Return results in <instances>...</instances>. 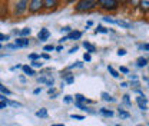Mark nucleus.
Masks as SVG:
<instances>
[{"instance_id": "nucleus-44", "label": "nucleus", "mask_w": 149, "mask_h": 126, "mask_svg": "<svg viewBox=\"0 0 149 126\" xmlns=\"http://www.w3.org/2000/svg\"><path fill=\"white\" fill-rule=\"evenodd\" d=\"M130 1H132L133 4H138V3H139V0H130Z\"/></svg>"}, {"instance_id": "nucleus-5", "label": "nucleus", "mask_w": 149, "mask_h": 126, "mask_svg": "<svg viewBox=\"0 0 149 126\" xmlns=\"http://www.w3.org/2000/svg\"><path fill=\"white\" fill-rule=\"evenodd\" d=\"M57 6H59V0H43V7L49 12L55 10Z\"/></svg>"}, {"instance_id": "nucleus-13", "label": "nucleus", "mask_w": 149, "mask_h": 126, "mask_svg": "<svg viewBox=\"0 0 149 126\" xmlns=\"http://www.w3.org/2000/svg\"><path fill=\"white\" fill-rule=\"evenodd\" d=\"M74 99H76V102H80V103H82V102H86V103H93L92 100L86 99V97H85V96H82V95H76V96H74Z\"/></svg>"}, {"instance_id": "nucleus-22", "label": "nucleus", "mask_w": 149, "mask_h": 126, "mask_svg": "<svg viewBox=\"0 0 149 126\" xmlns=\"http://www.w3.org/2000/svg\"><path fill=\"white\" fill-rule=\"evenodd\" d=\"M100 113L105 115V116H113V112H112V110H108V109H105V108L100 109Z\"/></svg>"}, {"instance_id": "nucleus-3", "label": "nucleus", "mask_w": 149, "mask_h": 126, "mask_svg": "<svg viewBox=\"0 0 149 126\" xmlns=\"http://www.w3.org/2000/svg\"><path fill=\"white\" fill-rule=\"evenodd\" d=\"M97 4L105 10H116L119 6L118 0H97Z\"/></svg>"}, {"instance_id": "nucleus-32", "label": "nucleus", "mask_w": 149, "mask_h": 126, "mask_svg": "<svg viewBox=\"0 0 149 126\" xmlns=\"http://www.w3.org/2000/svg\"><path fill=\"white\" fill-rule=\"evenodd\" d=\"M76 106H77V108L79 109H82V110H86V106H85V105H82V103H80V102H76Z\"/></svg>"}, {"instance_id": "nucleus-12", "label": "nucleus", "mask_w": 149, "mask_h": 126, "mask_svg": "<svg viewBox=\"0 0 149 126\" xmlns=\"http://www.w3.org/2000/svg\"><path fill=\"white\" fill-rule=\"evenodd\" d=\"M82 36V32H77V30H73V32H70L69 35H68V40L69 39H72V40H76V39H79V37Z\"/></svg>"}, {"instance_id": "nucleus-15", "label": "nucleus", "mask_w": 149, "mask_h": 126, "mask_svg": "<svg viewBox=\"0 0 149 126\" xmlns=\"http://www.w3.org/2000/svg\"><path fill=\"white\" fill-rule=\"evenodd\" d=\"M37 118H47V109H40L36 112Z\"/></svg>"}, {"instance_id": "nucleus-1", "label": "nucleus", "mask_w": 149, "mask_h": 126, "mask_svg": "<svg viewBox=\"0 0 149 126\" xmlns=\"http://www.w3.org/2000/svg\"><path fill=\"white\" fill-rule=\"evenodd\" d=\"M95 6H96V1L95 0H80L74 6V10L79 12V13L80 12H89V10H92Z\"/></svg>"}, {"instance_id": "nucleus-21", "label": "nucleus", "mask_w": 149, "mask_h": 126, "mask_svg": "<svg viewBox=\"0 0 149 126\" xmlns=\"http://www.w3.org/2000/svg\"><path fill=\"white\" fill-rule=\"evenodd\" d=\"M119 116H120V118H123V119H128L130 115L128 113V112H126V110H123V109H119Z\"/></svg>"}, {"instance_id": "nucleus-31", "label": "nucleus", "mask_w": 149, "mask_h": 126, "mask_svg": "<svg viewBox=\"0 0 149 126\" xmlns=\"http://www.w3.org/2000/svg\"><path fill=\"white\" fill-rule=\"evenodd\" d=\"M123 102H125L128 106H130V100H129V96H128V95H125V96H123Z\"/></svg>"}, {"instance_id": "nucleus-48", "label": "nucleus", "mask_w": 149, "mask_h": 126, "mask_svg": "<svg viewBox=\"0 0 149 126\" xmlns=\"http://www.w3.org/2000/svg\"><path fill=\"white\" fill-rule=\"evenodd\" d=\"M138 126H143V125H138Z\"/></svg>"}, {"instance_id": "nucleus-40", "label": "nucleus", "mask_w": 149, "mask_h": 126, "mask_svg": "<svg viewBox=\"0 0 149 126\" xmlns=\"http://www.w3.org/2000/svg\"><path fill=\"white\" fill-rule=\"evenodd\" d=\"M141 49H145V50H149V43H146V45H143V46H141Z\"/></svg>"}, {"instance_id": "nucleus-30", "label": "nucleus", "mask_w": 149, "mask_h": 126, "mask_svg": "<svg viewBox=\"0 0 149 126\" xmlns=\"http://www.w3.org/2000/svg\"><path fill=\"white\" fill-rule=\"evenodd\" d=\"M32 66H33V68H42V63L37 62V60H33V62H32Z\"/></svg>"}, {"instance_id": "nucleus-10", "label": "nucleus", "mask_w": 149, "mask_h": 126, "mask_svg": "<svg viewBox=\"0 0 149 126\" xmlns=\"http://www.w3.org/2000/svg\"><path fill=\"white\" fill-rule=\"evenodd\" d=\"M62 77H63V79L66 80V83H69V85L74 82V76L72 74V73H63L62 72Z\"/></svg>"}, {"instance_id": "nucleus-25", "label": "nucleus", "mask_w": 149, "mask_h": 126, "mask_svg": "<svg viewBox=\"0 0 149 126\" xmlns=\"http://www.w3.org/2000/svg\"><path fill=\"white\" fill-rule=\"evenodd\" d=\"M43 50H45V52H50V50H55V46H53V45H47V46H45V47H43Z\"/></svg>"}, {"instance_id": "nucleus-38", "label": "nucleus", "mask_w": 149, "mask_h": 126, "mask_svg": "<svg viewBox=\"0 0 149 126\" xmlns=\"http://www.w3.org/2000/svg\"><path fill=\"white\" fill-rule=\"evenodd\" d=\"M120 72L122 73H128L129 72V69H128V68H125V66H122V68H120Z\"/></svg>"}, {"instance_id": "nucleus-35", "label": "nucleus", "mask_w": 149, "mask_h": 126, "mask_svg": "<svg viewBox=\"0 0 149 126\" xmlns=\"http://www.w3.org/2000/svg\"><path fill=\"white\" fill-rule=\"evenodd\" d=\"M72 100H73V99H72V96H69V95H68V96H65V102H66V103H70Z\"/></svg>"}, {"instance_id": "nucleus-7", "label": "nucleus", "mask_w": 149, "mask_h": 126, "mask_svg": "<svg viewBox=\"0 0 149 126\" xmlns=\"http://www.w3.org/2000/svg\"><path fill=\"white\" fill-rule=\"evenodd\" d=\"M136 103L139 105V108L142 109V110H146L148 109V106H146V97L143 95H141V96L136 97Z\"/></svg>"}, {"instance_id": "nucleus-2", "label": "nucleus", "mask_w": 149, "mask_h": 126, "mask_svg": "<svg viewBox=\"0 0 149 126\" xmlns=\"http://www.w3.org/2000/svg\"><path fill=\"white\" fill-rule=\"evenodd\" d=\"M27 6H29V0H19L15 4V16H22L24 12H27Z\"/></svg>"}, {"instance_id": "nucleus-39", "label": "nucleus", "mask_w": 149, "mask_h": 126, "mask_svg": "<svg viewBox=\"0 0 149 126\" xmlns=\"http://www.w3.org/2000/svg\"><path fill=\"white\" fill-rule=\"evenodd\" d=\"M6 47H7V49H17V46H16V45H7Z\"/></svg>"}, {"instance_id": "nucleus-6", "label": "nucleus", "mask_w": 149, "mask_h": 126, "mask_svg": "<svg viewBox=\"0 0 149 126\" xmlns=\"http://www.w3.org/2000/svg\"><path fill=\"white\" fill-rule=\"evenodd\" d=\"M50 36V32L47 30V29H40V32L37 33V39L40 40V42H45V40H47Z\"/></svg>"}, {"instance_id": "nucleus-45", "label": "nucleus", "mask_w": 149, "mask_h": 126, "mask_svg": "<svg viewBox=\"0 0 149 126\" xmlns=\"http://www.w3.org/2000/svg\"><path fill=\"white\" fill-rule=\"evenodd\" d=\"M68 3H74V1H77V0H66Z\"/></svg>"}, {"instance_id": "nucleus-20", "label": "nucleus", "mask_w": 149, "mask_h": 126, "mask_svg": "<svg viewBox=\"0 0 149 126\" xmlns=\"http://www.w3.org/2000/svg\"><path fill=\"white\" fill-rule=\"evenodd\" d=\"M139 4H141V7H142V9L149 10V0H139Z\"/></svg>"}, {"instance_id": "nucleus-24", "label": "nucleus", "mask_w": 149, "mask_h": 126, "mask_svg": "<svg viewBox=\"0 0 149 126\" xmlns=\"http://www.w3.org/2000/svg\"><path fill=\"white\" fill-rule=\"evenodd\" d=\"M95 33H108V29H105L103 26H99V27L95 30Z\"/></svg>"}, {"instance_id": "nucleus-18", "label": "nucleus", "mask_w": 149, "mask_h": 126, "mask_svg": "<svg viewBox=\"0 0 149 126\" xmlns=\"http://www.w3.org/2000/svg\"><path fill=\"white\" fill-rule=\"evenodd\" d=\"M30 33H32V29H29V27H24V29H22V30L19 32L20 36H29Z\"/></svg>"}, {"instance_id": "nucleus-23", "label": "nucleus", "mask_w": 149, "mask_h": 126, "mask_svg": "<svg viewBox=\"0 0 149 126\" xmlns=\"http://www.w3.org/2000/svg\"><path fill=\"white\" fill-rule=\"evenodd\" d=\"M108 70H109V73H111L113 77H119V73L116 72V70H115V69H113L112 66H109V68H108Z\"/></svg>"}, {"instance_id": "nucleus-36", "label": "nucleus", "mask_w": 149, "mask_h": 126, "mask_svg": "<svg viewBox=\"0 0 149 126\" xmlns=\"http://www.w3.org/2000/svg\"><path fill=\"white\" fill-rule=\"evenodd\" d=\"M118 54H119V56H125V54H126V50H125V49H119V50H118Z\"/></svg>"}, {"instance_id": "nucleus-16", "label": "nucleus", "mask_w": 149, "mask_h": 126, "mask_svg": "<svg viewBox=\"0 0 149 126\" xmlns=\"http://www.w3.org/2000/svg\"><path fill=\"white\" fill-rule=\"evenodd\" d=\"M102 99L103 100H106V102H115V97H112L109 93H106V92H103L102 93Z\"/></svg>"}, {"instance_id": "nucleus-19", "label": "nucleus", "mask_w": 149, "mask_h": 126, "mask_svg": "<svg viewBox=\"0 0 149 126\" xmlns=\"http://www.w3.org/2000/svg\"><path fill=\"white\" fill-rule=\"evenodd\" d=\"M0 92H1V93H3L4 96H6V95H7V96H10V95H12V92H10L9 89H7L6 86H3L1 83H0Z\"/></svg>"}, {"instance_id": "nucleus-28", "label": "nucleus", "mask_w": 149, "mask_h": 126, "mask_svg": "<svg viewBox=\"0 0 149 126\" xmlns=\"http://www.w3.org/2000/svg\"><path fill=\"white\" fill-rule=\"evenodd\" d=\"M70 118H72V119H77V120H83V119H85L82 115H72Z\"/></svg>"}, {"instance_id": "nucleus-4", "label": "nucleus", "mask_w": 149, "mask_h": 126, "mask_svg": "<svg viewBox=\"0 0 149 126\" xmlns=\"http://www.w3.org/2000/svg\"><path fill=\"white\" fill-rule=\"evenodd\" d=\"M43 9V0H29V13H39Z\"/></svg>"}, {"instance_id": "nucleus-46", "label": "nucleus", "mask_w": 149, "mask_h": 126, "mask_svg": "<svg viewBox=\"0 0 149 126\" xmlns=\"http://www.w3.org/2000/svg\"><path fill=\"white\" fill-rule=\"evenodd\" d=\"M52 126H63L62 123H56V125H52Z\"/></svg>"}, {"instance_id": "nucleus-50", "label": "nucleus", "mask_w": 149, "mask_h": 126, "mask_svg": "<svg viewBox=\"0 0 149 126\" xmlns=\"http://www.w3.org/2000/svg\"><path fill=\"white\" fill-rule=\"evenodd\" d=\"M116 126H120V125H116Z\"/></svg>"}, {"instance_id": "nucleus-29", "label": "nucleus", "mask_w": 149, "mask_h": 126, "mask_svg": "<svg viewBox=\"0 0 149 126\" xmlns=\"http://www.w3.org/2000/svg\"><path fill=\"white\" fill-rule=\"evenodd\" d=\"M60 32H62V33H63V32H65V33H70L72 30H70V27H69V26H66V27H62V29H60Z\"/></svg>"}, {"instance_id": "nucleus-43", "label": "nucleus", "mask_w": 149, "mask_h": 126, "mask_svg": "<svg viewBox=\"0 0 149 126\" xmlns=\"http://www.w3.org/2000/svg\"><path fill=\"white\" fill-rule=\"evenodd\" d=\"M42 57H43V59H46V60H47V59H49V54L43 53V54H42Z\"/></svg>"}, {"instance_id": "nucleus-34", "label": "nucleus", "mask_w": 149, "mask_h": 126, "mask_svg": "<svg viewBox=\"0 0 149 126\" xmlns=\"http://www.w3.org/2000/svg\"><path fill=\"white\" fill-rule=\"evenodd\" d=\"M83 59H85L86 62H91V59H92V57H91V53H85V56H83Z\"/></svg>"}, {"instance_id": "nucleus-37", "label": "nucleus", "mask_w": 149, "mask_h": 126, "mask_svg": "<svg viewBox=\"0 0 149 126\" xmlns=\"http://www.w3.org/2000/svg\"><path fill=\"white\" fill-rule=\"evenodd\" d=\"M9 105H12V106H15V108H16V106H20V103H17V102H12V100H9Z\"/></svg>"}, {"instance_id": "nucleus-8", "label": "nucleus", "mask_w": 149, "mask_h": 126, "mask_svg": "<svg viewBox=\"0 0 149 126\" xmlns=\"http://www.w3.org/2000/svg\"><path fill=\"white\" fill-rule=\"evenodd\" d=\"M15 45L17 47H26V46H29V39H26V37H17L15 40Z\"/></svg>"}, {"instance_id": "nucleus-26", "label": "nucleus", "mask_w": 149, "mask_h": 126, "mask_svg": "<svg viewBox=\"0 0 149 126\" xmlns=\"http://www.w3.org/2000/svg\"><path fill=\"white\" fill-rule=\"evenodd\" d=\"M40 57V54H37V53H32V54H29V59L30 60H37Z\"/></svg>"}, {"instance_id": "nucleus-27", "label": "nucleus", "mask_w": 149, "mask_h": 126, "mask_svg": "<svg viewBox=\"0 0 149 126\" xmlns=\"http://www.w3.org/2000/svg\"><path fill=\"white\" fill-rule=\"evenodd\" d=\"M7 105H9V100H7V99H6V100H1V102H0V109H4Z\"/></svg>"}, {"instance_id": "nucleus-11", "label": "nucleus", "mask_w": 149, "mask_h": 126, "mask_svg": "<svg viewBox=\"0 0 149 126\" xmlns=\"http://www.w3.org/2000/svg\"><path fill=\"white\" fill-rule=\"evenodd\" d=\"M22 69H23L24 74H27V76H35V74H36V73H35V70H33V68H30V66H27V65L22 66Z\"/></svg>"}, {"instance_id": "nucleus-14", "label": "nucleus", "mask_w": 149, "mask_h": 126, "mask_svg": "<svg viewBox=\"0 0 149 126\" xmlns=\"http://www.w3.org/2000/svg\"><path fill=\"white\" fill-rule=\"evenodd\" d=\"M83 46H85V49L89 52V53H93V52H96V47L93 46V45H91V43H88V42H85L83 43Z\"/></svg>"}, {"instance_id": "nucleus-47", "label": "nucleus", "mask_w": 149, "mask_h": 126, "mask_svg": "<svg viewBox=\"0 0 149 126\" xmlns=\"http://www.w3.org/2000/svg\"><path fill=\"white\" fill-rule=\"evenodd\" d=\"M120 1H126V0H120Z\"/></svg>"}, {"instance_id": "nucleus-33", "label": "nucleus", "mask_w": 149, "mask_h": 126, "mask_svg": "<svg viewBox=\"0 0 149 126\" xmlns=\"http://www.w3.org/2000/svg\"><path fill=\"white\" fill-rule=\"evenodd\" d=\"M4 40H9V36H7V35L0 33V42H4Z\"/></svg>"}, {"instance_id": "nucleus-41", "label": "nucleus", "mask_w": 149, "mask_h": 126, "mask_svg": "<svg viewBox=\"0 0 149 126\" xmlns=\"http://www.w3.org/2000/svg\"><path fill=\"white\" fill-rule=\"evenodd\" d=\"M77 49H79V47H77V46H74V47H72V49H70V52H69V53H74Z\"/></svg>"}, {"instance_id": "nucleus-49", "label": "nucleus", "mask_w": 149, "mask_h": 126, "mask_svg": "<svg viewBox=\"0 0 149 126\" xmlns=\"http://www.w3.org/2000/svg\"><path fill=\"white\" fill-rule=\"evenodd\" d=\"M0 49H1V45H0Z\"/></svg>"}, {"instance_id": "nucleus-17", "label": "nucleus", "mask_w": 149, "mask_h": 126, "mask_svg": "<svg viewBox=\"0 0 149 126\" xmlns=\"http://www.w3.org/2000/svg\"><path fill=\"white\" fill-rule=\"evenodd\" d=\"M146 63H148V60H146L145 57H139V59L136 60V65H138L139 68H143V66H146Z\"/></svg>"}, {"instance_id": "nucleus-9", "label": "nucleus", "mask_w": 149, "mask_h": 126, "mask_svg": "<svg viewBox=\"0 0 149 126\" xmlns=\"http://www.w3.org/2000/svg\"><path fill=\"white\" fill-rule=\"evenodd\" d=\"M113 23L118 24V26H120V27H125V29L132 27V23H130V22H126V20H115Z\"/></svg>"}, {"instance_id": "nucleus-42", "label": "nucleus", "mask_w": 149, "mask_h": 126, "mask_svg": "<svg viewBox=\"0 0 149 126\" xmlns=\"http://www.w3.org/2000/svg\"><path fill=\"white\" fill-rule=\"evenodd\" d=\"M40 92H42V88H37V89H35V92H33V93H35V95H37V93H40Z\"/></svg>"}]
</instances>
